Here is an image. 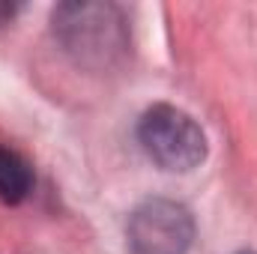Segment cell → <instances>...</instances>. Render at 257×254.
<instances>
[{"label": "cell", "mask_w": 257, "mask_h": 254, "mask_svg": "<svg viewBox=\"0 0 257 254\" xmlns=\"http://www.w3.org/2000/svg\"><path fill=\"white\" fill-rule=\"evenodd\" d=\"M51 30L66 54L90 72L117 69L128 54V21L114 3H60Z\"/></svg>", "instance_id": "1"}, {"label": "cell", "mask_w": 257, "mask_h": 254, "mask_svg": "<svg viewBox=\"0 0 257 254\" xmlns=\"http://www.w3.org/2000/svg\"><path fill=\"white\" fill-rule=\"evenodd\" d=\"M138 141L144 153L174 174L194 171L206 159V135L192 117L174 105H153L138 123Z\"/></svg>", "instance_id": "2"}, {"label": "cell", "mask_w": 257, "mask_h": 254, "mask_svg": "<svg viewBox=\"0 0 257 254\" xmlns=\"http://www.w3.org/2000/svg\"><path fill=\"white\" fill-rule=\"evenodd\" d=\"M194 242L192 212L168 197H150L128 215L126 245L132 254H189Z\"/></svg>", "instance_id": "3"}, {"label": "cell", "mask_w": 257, "mask_h": 254, "mask_svg": "<svg viewBox=\"0 0 257 254\" xmlns=\"http://www.w3.org/2000/svg\"><path fill=\"white\" fill-rule=\"evenodd\" d=\"M33 189V168L24 156L9 147H0V200L21 203Z\"/></svg>", "instance_id": "4"}, {"label": "cell", "mask_w": 257, "mask_h": 254, "mask_svg": "<svg viewBox=\"0 0 257 254\" xmlns=\"http://www.w3.org/2000/svg\"><path fill=\"white\" fill-rule=\"evenodd\" d=\"M239 254H254V251H239Z\"/></svg>", "instance_id": "5"}]
</instances>
